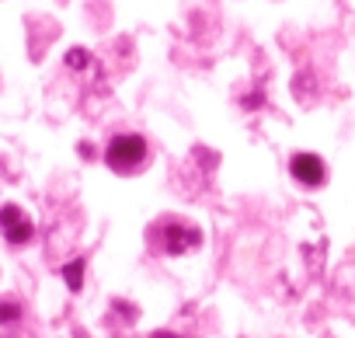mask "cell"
I'll return each instance as SVG.
<instances>
[{"mask_svg":"<svg viewBox=\"0 0 355 338\" xmlns=\"http://www.w3.org/2000/svg\"><path fill=\"white\" fill-rule=\"evenodd\" d=\"M150 241L164 255H185V251H192V248L202 244V234L196 227H189V223L171 217V220H160L157 227H150Z\"/></svg>","mask_w":355,"mask_h":338,"instance_id":"6da1fadb","label":"cell"},{"mask_svg":"<svg viewBox=\"0 0 355 338\" xmlns=\"http://www.w3.org/2000/svg\"><path fill=\"white\" fill-rule=\"evenodd\" d=\"M143 160H146V140L136 136V133H122V136H115V140L108 143V150H105V164L112 167V171H119V175H132V171H139Z\"/></svg>","mask_w":355,"mask_h":338,"instance_id":"7a4b0ae2","label":"cell"},{"mask_svg":"<svg viewBox=\"0 0 355 338\" xmlns=\"http://www.w3.org/2000/svg\"><path fill=\"white\" fill-rule=\"evenodd\" d=\"M0 230H4L8 244H15V248L28 244V241H32V234H35L32 220H28V217L21 213V206H15V203H8L4 210H0Z\"/></svg>","mask_w":355,"mask_h":338,"instance_id":"3957f363","label":"cell"},{"mask_svg":"<svg viewBox=\"0 0 355 338\" xmlns=\"http://www.w3.org/2000/svg\"><path fill=\"white\" fill-rule=\"evenodd\" d=\"M289 171H293V178H296L300 185H306V189H317V185H324V178H327V167H324V160H320L317 153H296V157L289 160Z\"/></svg>","mask_w":355,"mask_h":338,"instance_id":"277c9868","label":"cell"},{"mask_svg":"<svg viewBox=\"0 0 355 338\" xmlns=\"http://www.w3.org/2000/svg\"><path fill=\"white\" fill-rule=\"evenodd\" d=\"M63 279H67V286L77 293V289L84 286V258H73V262H67V265H63Z\"/></svg>","mask_w":355,"mask_h":338,"instance_id":"5b68a950","label":"cell"},{"mask_svg":"<svg viewBox=\"0 0 355 338\" xmlns=\"http://www.w3.org/2000/svg\"><path fill=\"white\" fill-rule=\"evenodd\" d=\"M21 317V303L18 300H0V324H15Z\"/></svg>","mask_w":355,"mask_h":338,"instance_id":"8992f818","label":"cell"},{"mask_svg":"<svg viewBox=\"0 0 355 338\" xmlns=\"http://www.w3.org/2000/svg\"><path fill=\"white\" fill-rule=\"evenodd\" d=\"M67 63H70L73 70H80V67H87V63H91V56H87L84 49H73V53L67 56Z\"/></svg>","mask_w":355,"mask_h":338,"instance_id":"52a82bcc","label":"cell"},{"mask_svg":"<svg viewBox=\"0 0 355 338\" xmlns=\"http://www.w3.org/2000/svg\"><path fill=\"white\" fill-rule=\"evenodd\" d=\"M153 338H182V335H171V331H157Z\"/></svg>","mask_w":355,"mask_h":338,"instance_id":"ba28073f","label":"cell"}]
</instances>
